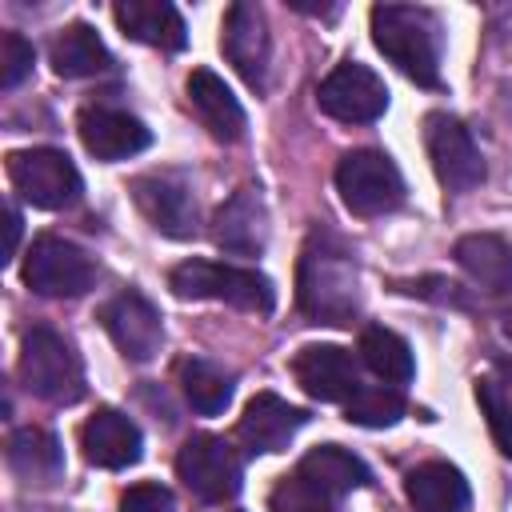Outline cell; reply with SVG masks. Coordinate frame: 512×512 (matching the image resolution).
<instances>
[{"label": "cell", "instance_id": "cell-1", "mask_svg": "<svg viewBox=\"0 0 512 512\" xmlns=\"http://www.w3.org/2000/svg\"><path fill=\"white\" fill-rule=\"evenodd\" d=\"M296 304L312 324H352L360 316V268L356 256L332 236L312 232L296 268Z\"/></svg>", "mask_w": 512, "mask_h": 512}, {"label": "cell", "instance_id": "cell-2", "mask_svg": "<svg viewBox=\"0 0 512 512\" xmlns=\"http://www.w3.org/2000/svg\"><path fill=\"white\" fill-rule=\"evenodd\" d=\"M372 44L420 88L440 84V20L420 4H376Z\"/></svg>", "mask_w": 512, "mask_h": 512}, {"label": "cell", "instance_id": "cell-3", "mask_svg": "<svg viewBox=\"0 0 512 512\" xmlns=\"http://www.w3.org/2000/svg\"><path fill=\"white\" fill-rule=\"evenodd\" d=\"M168 288L180 300H224L232 308L268 316L276 308V288L264 272L216 260H184L168 272Z\"/></svg>", "mask_w": 512, "mask_h": 512}, {"label": "cell", "instance_id": "cell-4", "mask_svg": "<svg viewBox=\"0 0 512 512\" xmlns=\"http://www.w3.org/2000/svg\"><path fill=\"white\" fill-rule=\"evenodd\" d=\"M20 380L48 404H76L84 396V364L56 328H28L20 344Z\"/></svg>", "mask_w": 512, "mask_h": 512}, {"label": "cell", "instance_id": "cell-5", "mask_svg": "<svg viewBox=\"0 0 512 512\" xmlns=\"http://www.w3.org/2000/svg\"><path fill=\"white\" fill-rule=\"evenodd\" d=\"M8 180L20 192L24 204L44 208V212H60L72 208L84 192V180L72 164L68 152L60 148H20L8 152Z\"/></svg>", "mask_w": 512, "mask_h": 512}, {"label": "cell", "instance_id": "cell-6", "mask_svg": "<svg viewBox=\"0 0 512 512\" xmlns=\"http://www.w3.org/2000/svg\"><path fill=\"white\" fill-rule=\"evenodd\" d=\"M336 192L352 216H384L404 204V176L392 156L376 148L344 152L336 164Z\"/></svg>", "mask_w": 512, "mask_h": 512}, {"label": "cell", "instance_id": "cell-7", "mask_svg": "<svg viewBox=\"0 0 512 512\" xmlns=\"http://www.w3.org/2000/svg\"><path fill=\"white\" fill-rule=\"evenodd\" d=\"M176 476L184 480V488L200 504H224V500H232L240 492L244 468H240L236 448L224 436L196 432L176 452Z\"/></svg>", "mask_w": 512, "mask_h": 512}, {"label": "cell", "instance_id": "cell-8", "mask_svg": "<svg viewBox=\"0 0 512 512\" xmlns=\"http://www.w3.org/2000/svg\"><path fill=\"white\" fill-rule=\"evenodd\" d=\"M96 280V260L64 236H36L24 256V284L40 296H84Z\"/></svg>", "mask_w": 512, "mask_h": 512}, {"label": "cell", "instance_id": "cell-9", "mask_svg": "<svg viewBox=\"0 0 512 512\" xmlns=\"http://www.w3.org/2000/svg\"><path fill=\"white\" fill-rule=\"evenodd\" d=\"M316 104H320L324 116H332L340 124H372L388 108V88L368 64L344 60L320 80Z\"/></svg>", "mask_w": 512, "mask_h": 512}, {"label": "cell", "instance_id": "cell-10", "mask_svg": "<svg viewBox=\"0 0 512 512\" xmlns=\"http://www.w3.org/2000/svg\"><path fill=\"white\" fill-rule=\"evenodd\" d=\"M140 216L172 236V240H192L196 228H200V208H196V196H192V184L180 176V172H144L128 184Z\"/></svg>", "mask_w": 512, "mask_h": 512}, {"label": "cell", "instance_id": "cell-11", "mask_svg": "<svg viewBox=\"0 0 512 512\" xmlns=\"http://www.w3.org/2000/svg\"><path fill=\"white\" fill-rule=\"evenodd\" d=\"M424 148H428V160H432L436 180H440L448 192H472V188L484 180L480 148L472 144L468 128H464L456 116H448V112H428V116H424Z\"/></svg>", "mask_w": 512, "mask_h": 512}, {"label": "cell", "instance_id": "cell-12", "mask_svg": "<svg viewBox=\"0 0 512 512\" xmlns=\"http://www.w3.org/2000/svg\"><path fill=\"white\" fill-rule=\"evenodd\" d=\"M100 324L112 336V344L124 352V360H132V364H148L164 344V320H160L156 304L136 288L116 292L100 308Z\"/></svg>", "mask_w": 512, "mask_h": 512}, {"label": "cell", "instance_id": "cell-13", "mask_svg": "<svg viewBox=\"0 0 512 512\" xmlns=\"http://www.w3.org/2000/svg\"><path fill=\"white\" fill-rule=\"evenodd\" d=\"M220 48L228 56V64L244 76L248 88L264 92L268 84V56H272V40H268V24L264 12L248 0L228 4L224 24H220Z\"/></svg>", "mask_w": 512, "mask_h": 512}, {"label": "cell", "instance_id": "cell-14", "mask_svg": "<svg viewBox=\"0 0 512 512\" xmlns=\"http://www.w3.org/2000/svg\"><path fill=\"white\" fill-rule=\"evenodd\" d=\"M292 376L312 400L324 404H344L360 388V364L340 344H304L292 356Z\"/></svg>", "mask_w": 512, "mask_h": 512}, {"label": "cell", "instance_id": "cell-15", "mask_svg": "<svg viewBox=\"0 0 512 512\" xmlns=\"http://www.w3.org/2000/svg\"><path fill=\"white\" fill-rule=\"evenodd\" d=\"M76 132H80V144H84L96 160H104V164L128 160V156H136V152H144V148L152 144V132L144 128L140 116H132V112H124V108H108V104H88V108H80Z\"/></svg>", "mask_w": 512, "mask_h": 512}, {"label": "cell", "instance_id": "cell-16", "mask_svg": "<svg viewBox=\"0 0 512 512\" xmlns=\"http://www.w3.org/2000/svg\"><path fill=\"white\" fill-rule=\"evenodd\" d=\"M212 240L228 256H260L268 244V208L256 184L236 188L212 216Z\"/></svg>", "mask_w": 512, "mask_h": 512}, {"label": "cell", "instance_id": "cell-17", "mask_svg": "<svg viewBox=\"0 0 512 512\" xmlns=\"http://www.w3.org/2000/svg\"><path fill=\"white\" fill-rule=\"evenodd\" d=\"M308 424V412L280 400L276 392H256L236 424V440L244 444V452L264 456V452H284L288 440Z\"/></svg>", "mask_w": 512, "mask_h": 512}, {"label": "cell", "instance_id": "cell-18", "mask_svg": "<svg viewBox=\"0 0 512 512\" xmlns=\"http://www.w3.org/2000/svg\"><path fill=\"white\" fill-rule=\"evenodd\" d=\"M184 92H188V108H192V116L200 120V128H204L212 140H220V144H236V140L244 136L248 116H244L240 100L232 96V88H228L212 68H192Z\"/></svg>", "mask_w": 512, "mask_h": 512}, {"label": "cell", "instance_id": "cell-19", "mask_svg": "<svg viewBox=\"0 0 512 512\" xmlns=\"http://www.w3.org/2000/svg\"><path fill=\"white\" fill-rule=\"evenodd\" d=\"M80 452L88 464L96 468H128L140 460L144 452V436L136 428V420H128L116 408H96L84 424H80Z\"/></svg>", "mask_w": 512, "mask_h": 512}, {"label": "cell", "instance_id": "cell-20", "mask_svg": "<svg viewBox=\"0 0 512 512\" xmlns=\"http://www.w3.org/2000/svg\"><path fill=\"white\" fill-rule=\"evenodd\" d=\"M112 16H116L124 36H132V40H140L148 48L180 52L188 44L184 16L172 4H164V0H116Z\"/></svg>", "mask_w": 512, "mask_h": 512}, {"label": "cell", "instance_id": "cell-21", "mask_svg": "<svg viewBox=\"0 0 512 512\" xmlns=\"http://www.w3.org/2000/svg\"><path fill=\"white\" fill-rule=\"evenodd\" d=\"M452 256H456V264L464 268V276L476 288H484L492 296H500V292L512 288V244L504 236H496V232L460 236L456 248H452Z\"/></svg>", "mask_w": 512, "mask_h": 512}, {"label": "cell", "instance_id": "cell-22", "mask_svg": "<svg viewBox=\"0 0 512 512\" xmlns=\"http://www.w3.org/2000/svg\"><path fill=\"white\" fill-rule=\"evenodd\" d=\"M48 64H52V72L64 76V80H84V76L108 72V68H112V52H108V44L100 40V32H96L92 24L76 20V24L60 28V32L52 36V44H48Z\"/></svg>", "mask_w": 512, "mask_h": 512}, {"label": "cell", "instance_id": "cell-23", "mask_svg": "<svg viewBox=\"0 0 512 512\" xmlns=\"http://www.w3.org/2000/svg\"><path fill=\"white\" fill-rule=\"evenodd\" d=\"M404 492L416 512H464L472 500L464 472L448 460H428V464L412 468L404 480Z\"/></svg>", "mask_w": 512, "mask_h": 512}, {"label": "cell", "instance_id": "cell-24", "mask_svg": "<svg viewBox=\"0 0 512 512\" xmlns=\"http://www.w3.org/2000/svg\"><path fill=\"white\" fill-rule=\"evenodd\" d=\"M8 468L24 480V484H56L64 476V452L60 440L48 428H16L8 436Z\"/></svg>", "mask_w": 512, "mask_h": 512}, {"label": "cell", "instance_id": "cell-25", "mask_svg": "<svg viewBox=\"0 0 512 512\" xmlns=\"http://www.w3.org/2000/svg\"><path fill=\"white\" fill-rule=\"evenodd\" d=\"M296 476L308 480L312 488L328 492V496H344V492H352V488H368V484H372L368 464H364L356 452L340 448V444H320V448H312V452L296 464Z\"/></svg>", "mask_w": 512, "mask_h": 512}, {"label": "cell", "instance_id": "cell-26", "mask_svg": "<svg viewBox=\"0 0 512 512\" xmlns=\"http://www.w3.org/2000/svg\"><path fill=\"white\" fill-rule=\"evenodd\" d=\"M360 360L372 376H380L384 384H408L416 376V360H412V348L400 332L384 328V324H368L360 332Z\"/></svg>", "mask_w": 512, "mask_h": 512}, {"label": "cell", "instance_id": "cell-27", "mask_svg": "<svg viewBox=\"0 0 512 512\" xmlns=\"http://www.w3.org/2000/svg\"><path fill=\"white\" fill-rule=\"evenodd\" d=\"M176 380H180V392L184 400L200 412V416H216L232 404V392H236V380L232 372H224L220 364L212 360H200V356H188L176 364Z\"/></svg>", "mask_w": 512, "mask_h": 512}, {"label": "cell", "instance_id": "cell-28", "mask_svg": "<svg viewBox=\"0 0 512 512\" xmlns=\"http://www.w3.org/2000/svg\"><path fill=\"white\" fill-rule=\"evenodd\" d=\"M404 416V396L392 384H360L344 400V420L360 428H392Z\"/></svg>", "mask_w": 512, "mask_h": 512}, {"label": "cell", "instance_id": "cell-29", "mask_svg": "<svg viewBox=\"0 0 512 512\" xmlns=\"http://www.w3.org/2000/svg\"><path fill=\"white\" fill-rule=\"evenodd\" d=\"M476 404L492 428L496 448L512 460V392L500 380H476Z\"/></svg>", "mask_w": 512, "mask_h": 512}, {"label": "cell", "instance_id": "cell-30", "mask_svg": "<svg viewBox=\"0 0 512 512\" xmlns=\"http://www.w3.org/2000/svg\"><path fill=\"white\" fill-rule=\"evenodd\" d=\"M268 504H272V512H340V508H336V496L312 488V484L300 480V476L280 480V484L272 488V500H268Z\"/></svg>", "mask_w": 512, "mask_h": 512}, {"label": "cell", "instance_id": "cell-31", "mask_svg": "<svg viewBox=\"0 0 512 512\" xmlns=\"http://www.w3.org/2000/svg\"><path fill=\"white\" fill-rule=\"evenodd\" d=\"M32 60H36L32 40H24L20 32H4V36H0V84H4L8 92L32 72Z\"/></svg>", "mask_w": 512, "mask_h": 512}, {"label": "cell", "instance_id": "cell-32", "mask_svg": "<svg viewBox=\"0 0 512 512\" xmlns=\"http://www.w3.org/2000/svg\"><path fill=\"white\" fill-rule=\"evenodd\" d=\"M120 512H172V492L164 484H132L120 496Z\"/></svg>", "mask_w": 512, "mask_h": 512}, {"label": "cell", "instance_id": "cell-33", "mask_svg": "<svg viewBox=\"0 0 512 512\" xmlns=\"http://www.w3.org/2000/svg\"><path fill=\"white\" fill-rule=\"evenodd\" d=\"M16 244H20V212L8 204V248H4V260L16 256Z\"/></svg>", "mask_w": 512, "mask_h": 512}, {"label": "cell", "instance_id": "cell-34", "mask_svg": "<svg viewBox=\"0 0 512 512\" xmlns=\"http://www.w3.org/2000/svg\"><path fill=\"white\" fill-rule=\"evenodd\" d=\"M500 328H504V336H508V340H512V308H508V312H504V320H500Z\"/></svg>", "mask_w": 512, "mask_h": 512}, {"label": "cell", "instance_id": "cell-35", "mask_svg": "<svg viewBox=\"0 0 512 512\" xmlns=\"http://www.w3.org/2000/svg\"><path fill=\"white\" fill-rule=\"evenodd\" d=\"M500 372H504V376L512 380V360H500Z\"/></svg>", "mask_w": 512, "mask_h": 512}]
</instances>
